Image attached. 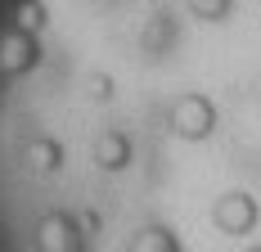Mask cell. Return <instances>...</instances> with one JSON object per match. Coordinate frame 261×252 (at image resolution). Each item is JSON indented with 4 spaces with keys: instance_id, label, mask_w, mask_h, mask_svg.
I'll list each match as a JSON object with an SVG mask.
<instances>
[{
    "instance_id": "obj_1",
    "label": "cell",
    "mask_w": 261,
    "mask_h": 252,
    "mask_svg": "<svg viewBox=\"0 0 261 252\" xmlns=\"http://www.w3.org/2000/svg\"><path fill=\"white\" fill-rule=\"evenodd\" d=\"M243 252H261V243H252V248H243Z\"/></svg>"
}]
</instances>
